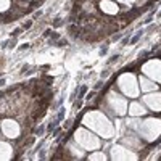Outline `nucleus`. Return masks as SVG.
<instances>
[{"mask_svg": "<svg viewBox=\"0 0 161 161\" xmlns=\"http://www.w3.org/2000/svg\"><path fill=\"white\" fill-rule=\"evenodd\" d=\"M126 126L132 129L143 142H155L161 136V119L158 118H132L126 121Z\"/></svg>", "mask_w": 161, "mask_h": 161, "instance_id": "f257e3e1", "label": "nucleus"}, {"mask_svg": "<svg viewBox=\"0 0 161 161\" xmlns=\"http://www.w3.org/2000/svg\"><path fill=\"white\" fill-rule=\"evenodd\" d=\"M82 124L89 127L92 132H95L98 137L102 139H113L114 137V126L110 121V118L106 116L100 110H90L84 114L82 118Z\"/></svg>", "mask_w": 161, "mask_h": 161, "instance_id": "f03ea898", "label": "nucleus"}, {"mask_svg": "<svg viewBox=\"0 0 161 161\" xmlns=\"http://www.w3.org/2000/svg\"><path fill=\"white\" fill-rule=\"evenodd\" d=\"M127 106H129V103H127L124 95H119L114 90H110L106 93L105 102H103V108L108 114L116 116V118H123L127 113Z\"/></svg>", "mask_w": 161, "mask_h": 161, "instance_id": "7ed1b4c3", "label": "nucleus"}, {"mask_svg": "<svg viewBox=\"0 0 161 161\" xmlns=\"http://www.w3.org/2000/svg\"><path fill=\"white\" fill-rule=\"evenodd\" d=\"M74 142L79 143L86 152H95L102 148V137H98L95 132H92L89 127H79L74 130Z\"/></svg>", "mask_w": 161, "mask_h": 161, "instance_id": "20e7f679", "label": "nucleus"}, {"mask_svg": "<svg viewBox=\"0 0 161 161\" xmlns=\"http://www.w3.org/2000/svg\"><path fill=\"white\" fill-rule=\"evenodd\" d=\"M116 84H118L119 90L123 92L124 97L137 98V97L140 95L139 79L136 77V74H132V73H123V74H119Z\"/></svg>", "mask_w": 161, "mask_h": 161, "instance_id": "39448f33", "label": "nucleus"}, {"mask_svg": "<svg viewBox=\"0 0 161 161\" xmlns=\"http://www.w3.org/2000/svg\"><path fill=\"white\" fill-rule=\"evenodd\" d=\"M110 158L114 161H130V159H139V155L136 150L129 148L123 143H116L110 150Z\"/></svg>", "mask_w": 161, "mask_h": 161, "instance_id": "423d86ee", "label": "nucleus"}, {"mask_svg": "<svg viewBox=\"0 0 161 161\" xmlns=\"http://www.w3.org/2000/svg\"><path fill=\"white\" fill-rule=\"evenodd\" d=\"M143 76L150 77L155 82L161 84V60H148L142 66Z\"/></svg>", "mask_w": 161, "mask_h": 161, "instance_id": "0eeeda50", "label": "nucleus"}, {"mask_svg": "<svg viewBox=\"0 0 161 161\" xmlns=\"http://www.w3.org/2000/svg\"><path fill=\"white\" fill-rule=\"evenodd\" d=\"M0 129L7 139H18L21 134V127L15 119H3L0 123Z\"/></svg>", "mask_w": 161, "mask_h": 161, "instance_id": "6e6552de", "label": "nucleus"}, {"mask_svg": "<svg viewBox=\"0 0 161 161\" xmlns=\"http://www.w3.org/2000/svg\"><path fill=\"white\" fill-rule=\"evenodd\" d=\"M121 143L126 145V147H129V148H132V150H136V152H140V150L143 148V145H145V142H143L132 129H130V132L124 134V136L121 137Z\"/></svg>", "mask_w": 161, "mask_h": 161, "instance_id": "1a4fd4ad", "label": "nucleus"}, {"mask_svg": "<svg viewBox=\"0 0 161 161\" xmlns=\"http://www.w3.org/2000/svg\"><path fill=\"white\" fill-rule=\"evenodd\" d=\"M142 102L145 103V106L152 111H161V92L158 90H153V92H148L145 93Z\"/></svg>", "mask_w": 161, "mask_h": 161, "instance_id": "9d476101", "label": "nucleus"}, {"mask_svg": "<svg viewBox=\"0 0 161 161\" xmlns=\"http://www.w3.org/2000/svg\"><path fill=\"white\" fill-rule=\"evenodd\" d=\"M148 113L147 106L143 102H132L129 106H127V114L132 116V118H142Z\"/></svg>", "mask_w": 161, "mask_h": 161, "instance_id": "9b49d317", "label": "nucleus"}, {"mask_svg": "<svg viewBox=\"0 0 161 161\" xmlns=\"http://www.w3.org/2000/svg\"><path fill=\"white\" fill-rule=\"evenodd\" d=\"M139 87H140V92L148 93V92L158 90V82H155V80H152L150 77H147V76L142 74L139 77Z\"/></svg>", "mask_w": 161, "mask_h": 161, "instance_id": "f8f14e48", "label": "nucleus"}, {"mask_svg": "<svg viewBox=\"0 0 161 161\" xmlns=\"http://www.w3.org/2000/svg\"><path fill=\"white\" fill-rule=\"evenodd\" d=\"M66 150L69 152V156H71V158H74V159H82V158H84V155H86V150H84L79 143H76V142H74V139L68 143Z\"/></svg>", "mask_w": 161, "mask_h": 161, "instance_id": "ddd939ff", "label": "nucleus"}, {"mask_svg": "<svg viewBox=\"0 0 161 161\" xmlns=\"http://www.w3.org/2000/svg\"><path fill=\"white\" fill-rule=\"evenodd\" d=\"M100 10L103 13H106V15H116V13L119 11V7H118V3L111 2V0H102L100 2Z\"/></svg>", "mask_w": 161, "mask_h": 161, "instance_id": "4468645a", "label": "nucleus"}, {"mask_svg": "<svg viewBox=\"0 0 161 161\" xmlns=\"http://www.w3.org/2000/svg\"><path fill=\"white\" fill-rule=\"evenodd\" d=\"M13 158V147L8 142H0V161H8Z\"/></svg>", "mask_w": 161, "mask_h": 161, "instance_id": "2eb2a0df", "label": "nucleus"}, {"mask_svg": "<svg viewBox=\"0 0 161 161\" xmlns=\"http://www.w3.org/2000/svg\"><path fill=\"white\" fill-rule=\"evenodd\" d=\"M89 159H90V161H106V159H108V155L103 153V152L95 150V152H92V153L89 155Z\"/></svg>", "mask_w": 161, "mask_h": 161, "instance_id": "dca6fc26", "label": "nucleus"}, {"mask_svg": "<svg viewBox=\"0 0 161 161\" xmlns=\"http://www.w3.org/2000/svg\"><path fill=\"white\" fill-rule=\"evenodd\" d=\"M10 5H11L10 0H0V11H7L10 8Z\"/></svg>", "mask_w": 161, "mask_h": 161, "instance_id": "f3484780", "label": "nucleus"}, {"mask_svg": "<svg viewBox=\"0 0 161 161\" xmlns=\"http://www.w3.org/2000/svg\"><path fill=\"white\" fill-rule=\"evenodd\" d=\"M119 3H124V5H132L134 2H137V0H118Z\"/></svg>", "mask_w": 161, "mask_h": 161, "instance_id": "a211bd4d", "label": "nucleus"}]
</instances>
